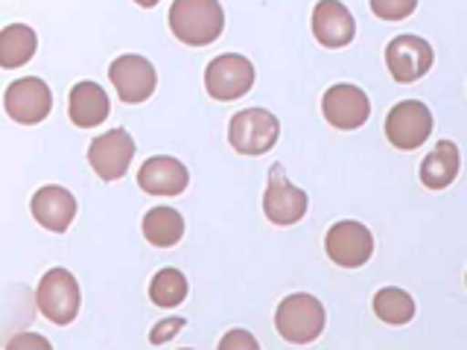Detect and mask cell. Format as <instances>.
<instances>
[{
  "label": "cell",
  "mask_w": 467,
  "mask_h": 350,
  "mask_svg": "<svg viewBox=\"0 0 467 350\" xmlns=\"http://www.w3.org/2000/svg\"><path fill=\"white\" fill-rule=\"evenodd\" d=\"M225 26V12L216 0H175L170 6L172 36L190 47H208Z\"/></svg>",
  "instance_id": "cell-1"
},
{
  "label": "cell",
  "mask_w": 467,
  "mask_h": 350,
  "mask_svg": "<svg viewBox=\"0 0 467 350\" xmlns=\"http://www.w3.org/2000/svg\"><path fill=\"white\" fill-rule=\"evenodd\" d=\"M327 315L325 306L316 295H306V292H296V295H286L277 304L275 313V330L281 333V339L289 345H310L316 342L321 333H325Z\"/></svg>",
  "instance_id": "cell-2"
},
{
  "label": "cell",
  "mask_w": 467,
  "mask_h": 350,
  "mask_svg": "<svg viewBox=\"0 0 467 350\" xmlns=\"http://www.w3.org/2000/svg\"><path fill=\"white\" fill-rule=\"evenodd\" d=\"M36 304H38V313L47 321H53V324L58 327L70 324V321L79 315V304H82L77 277L67 269H50L38 281Z\"/></svg>",
  "instance_id": "cell-3"
},
{
  "label": "cell",
  "mask_w": 467,
  "mask_h": 350,
  "mask_svg": "<svg viewBox=\"0 0 467 350\" xmlns=\"http://www.w3.org/2000/svg\"><path fill=\"white\" fill-rule=\"evenodd\" d=\"M281 138V123L266 108H243L231 117L228 140L240 155H266Z\"/></svg>",
  "instance_id": "cell-4"
},
{
  "label": "cell",
  "mask_w": 467,
  "mask_h": 350,
  "mask_svg": "<svg viewBox=\"0 0 467 350\" xmlns=\"http://www.w3.org/2000/svg\"><path fill=\"white\" fill-rule=\"evenodd\" d=\"M254 85V65L240 53H223L204 67V88L216 102H234Z\"/></svg>",
  "instance_id": "cell-5"
},
{
  "label": "cell",
  "mask_w": 467,
  "mask_h": 350,
  "mask_svg": "<svg viewBox=\"0 0 467 350\" xmlns=\"http://www.w3.org/2000/svg\"><path fill=\"white\" fill-rule=\"evenodd\" d=\"M430 135H432V111L420 99H403L386 117V138L400 152L420 149Z\"/></svg>",
  "instance_id": "cell-6"
},
{
  "label": "cell",
  "mask_w": 467,
  "mask_h": 350,
  "mask_svg": "<svg viewBox=\"0 0 467 350\" xmlns=\"http://www.w3.org/2000/svg\"><path fill=\"white\" fill-rule=\"evenodd\" d=\"M306 208H310V196L286 179L281 164H272L269 187H266V196H263V213H266L269 222L284 225V228L296 225L304 219Z\"/></svg>",
  "instance_id": "cell-7"
},
{
  "label": "cell",
  "mask_w": 467,
  "mask_h": 350,
  "mask_svg": "<svg viewBox=\"0 0 467 350\" xmlns=\"http://www.w3.org/2000/svg\"><path fill=\"white\" fill-rule=\"evenodd\" d=\"M325 252L327 257L342 269H359L371 260L374 254V233L362 222L354 219H342L336 222L327 237H325Z\"/></svg>",
  "instance_id": "cell-8"
},
{
  "label": "cell",
  "mask_w": 467,
  "mask_h": 350,
  "mask_svg": "<svg viewBox=\"0 0 467 350\" xmlns=\"http://www.w3.org/2000/svg\"><path fill=\"white\" fill-rule=\"evenodd\" d=\"M109 79L114 85L117 97H120L123 102H129V106H138V102H146L155 94L158 73H155L150 58H143L138 53H126V56L111 62Z\"/></svg>",
  "instance_id": "cell-9"
},
{
  "label": "cell",
  "mask_w": 467,
  "mask_h": 350,
  "mask_svg": "<svg viewBox=\"0 0 467 350\" xmlns=\"http://www.w3.org/2000/svg\"><path fill=\"white\" fill-rule=\"evenodd\" d=\"M321 114H325V120L333 129L354 131V129H362L365 123H368L371 99L362 88L339 82V85L327 88L325 97H321Z\"/></svg>",
  "instance_id": "cell-10"
},
{
  "label": "cell",
  "mask_w": 467,
  "mask_h": 350,
  "mask_svg": "<svg viewBox=\"0 0 467 350\" xmlns=\"http://www.w3.org/2000/svg\"><path fill=\"white\" fill-rule=\"evenodd\" d=\"M432 62H435V56H432L430 41L420 36H398V38H391L386 47V67L391 73V79L400 85H412L423 79L430 73Z\"/></svg>",
  "instance_id": "cell-11"
},
{
  "label": "cell",
  "mask_w": 467,
  "mask_h": 350,
  "mask_svg": "<svg viewBox=\"0 0 467 350\" xmlns=\"http://www.w3.org/2000/svg\"><path fill=\"white\" fill-rule=\"evenodd\" d=\"M131 158H135V140L126 129H111L88 146V164L102 181L123 179L131 167Z\"/></svg>",
  "instance_id": "cell-12"
},
{
  "label": "cell",
  "mask_w": 467,
  "mask_h": 350,
  "mask_svg": "<svg viewBox=\"0 0 467 350\" xmlns=\"http://www.w3.org/2000/svg\"><path fill=\"white\" fill-rule=\"evenodd\" d=\"M4 108L15 123L36 126L41 120H47V114L53 111V94L47 82H41L38 77H24L6 88Z\"/></svg>",
  "instance_id": "cell-13"
},
{
  "label": "cell",
  "mask_w": 467,
  "mask_h": 350,
  "mask_svg": "<svg viewBox=\"0 0 467 350\" xmlns=\"http://www.w3.org/2000/svg\"><path fill=\"white\" fill-rule=\"evenodd\" d=\"M313 36L321 47L339 50L348 47L357 36V21L348 12V6L336 4V0H321L313 9Z\"/></svg>",
  "instance_id": "cell-14"
},
{
  "label": "cell",
  "mask_w": 467,
  "mask_h": 350,
  "mask_svg": "<svg viewBox=\"0 0 467 350\" xmlns=\"http://www.w3.org/2000/svg\"><path fill=\"white\" fill-rule=\"evenodd\" d=\"M29 211H33L36 222L41 228H47L53 233H65L73 219H77V199H73L70 190L58 184H47L36 190L33 201H29Z\"/></svg>",
  "instance_id": "cell-15"
},
{
  "label": "cell",
  "mask_w": 467,
  "mask_h": 350,
  "mask_svg": "<svg viewBox=\"0 0 467 350\" xmlns=\"http://www.w3.org/2000/svg\"><path fill=\"white\" fill-rule=\"evenodd\" d=\"M138 184L150 196H179L190 184V172L179 158L155 155L138 172Z\"/></svg>",
  "instance_id": "cell-16"
},
{
  "label": "cell",
  "mask_w": 467,
  "mask_h": 350,
  "mask_svg": "<svg viewBox=\"0 0 467 350\" xmlns=\"http://www.w3.org/2000/svg\"><path fill=\"white\" fill-rule=\"evenodd\" d=\"M67 114L73 126H79V129H94L99 123H106L111 114L109 94L102 91L97 82H77L70 88Z\"/></svg>",
  "instance_id": "cell-17"
},
{
  "label": "cell",
  "mask_w": 467,
  "mask_h": 350,
  "mask_svg": "<svg viewBox=\"0 0 467 350\" xmlns=\"http://www.w3.org/2000/svg\"><path fill=\"white\" fill-rule=\"evenodd\" d=\"M459 167H462L459 146L452 140H438L435 149L420 164V184L427 190H444L456 181Z\"/></svg>",
  "instance_id": "cell-18"
},
{
  "label": "cell",
  "mask_w": 467,
  "mask_h": 350,
  "mask_svg": "<svg viewBox=\"0 0 467 350\" xmlns=\"http://www.w3.org/2000/svg\"><path fill=\"white\" fill-rule=\"evenodd\" d=\"M143 237L150 245L158 248H172L179 245L184 237V219L175 208H167V204H158V208L146 211L143 216Z\"/></svg>",
  "instance_id": "cell-19"
},
{
  "label": "cell",
  "mask_w": 467,
  "mask_h": 350,
  "mask_svg": "<svg viewBox=\"0 0 467 350\" xmlns=\"http://www.w3.org/2000/svg\"><path fill=\"white\" fill-rule=\"evenodd\" d=\"M38 36L26 24H9L0 29V67H21L36 56Z\"/></svg>",
  "instance_id": "cell-20"
},
{
  "label": "cell",
  "mask_w": 467,
  "mask_h": 350,
  "mask_svg": "<svg viewBox=\"0 0 467 350\" xmlns=\"http://www.w3.org/2000/svg\"><path fill=\"white\" fill-rule=\"evenodd\" d=\"M374 315L386 324H409L415 318V298L400 286H383L374 295Z\"/></svg>",
  "instance_id": "cell-21"
},
{
  "label": "cell",
  "mask_w": 467,
  "mask_h": 350,
  "mask_svg": "<svg viewBox=\"0 0 467 350\" xmlns=\"http://www.w3.org/2000/svg\"><path fill=\"white\" fill-rule=\"evenodd\" d=\"M187 292H190V286H187L184 272H179V269H161L152 277V283H150V301L155 306H161V310H172V306L184 304Z\"/></svg>",
  "instance_id": "cell-22"
},
{
  "label": "cell",
  "mask_w": 467,
  "mask_h": 350,
  "mask_svg": "<svg viewBox=\"0 0 467 350\" xmlns=\"http://www.w3.org/2000/svg\"><path fill=\"white\" fill-rule=\"evenodd\" d=\"M415 9H418L415 0H394V4H389V0H371V12L383 21H403Z\"/></svg>",
  "instance_id": "cell-23"
},
{
  "label": "cell",
  "mask_w": 467,
  "mask_h": 350,
  "mask_svg": "<svg viewBox=\"0 0 467 350\" xmlns=\"http://www.w3.org/2000/svg\"><path fill=\"white\" fill-rule=\"evenodd\" d=\"M219 350H260L257 339L248 330H228L223 339H219Z\"/></svg>",
  "instance_id": "cell-24"
},
{
  "label": "cell",
  "mask_w": 467,
  "mask_h": 350,
  "mask_svg": "<svg viewBox=\"0 0 467 350\" xmlns=\"http://www.w3.org/2000/svg\"><path fill=\"white\" fill-rule=\"evenodd\" d=\"M6 350H53V345L41 333H18L9 339Z\"/></svg>",
  "instance_id": "cell-25"
},
{
  "label": "cell",
  "mask_w": 467,
  "mask_h": 350,
  "mask_svg": "<svg viewBox=\"0 0 467 350\" xmlns=\"http://www.w3.org/2000/svg\"><path fill=\"white\" fill-rule=\"evenodd\" d=\"M182 327H184V318H164V321H158V324L152 327V333H150V342L152 345H164Z\"/></svg>",
  "instance_id": "cell-26"
},
{
  "label": "cell",
  "mask_w": 467,
  "mask_h": 350,
  "mask_svg": "<svg viewBox=\"0 0 467 350\" xmlns=\"http://www.w3.org/2000/svg\"><path fill=\"white\" fill-rule=\"evenodd\" d=\"M182 350H190V347H182Z\"/></svg>",
  "instance_id": "cell-27"
}]
</instances>
